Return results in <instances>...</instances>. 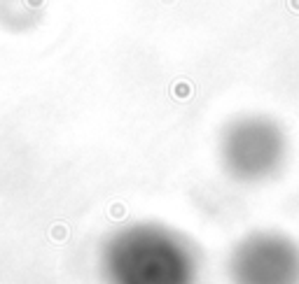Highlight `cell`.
<instances>
[{
	"label": "cell",
	"mask_w": 299,
	"mask_h": 284,
	"mask_svg": "<svg viewBox=\"0 0 299 284\" xmlns=\"http://www.w3.org/2000/svg\"><path fill=\"white\" fill-rule=\"evenodd\" d=\"M103 284H199L201 259L180 231L161 221H131L98 251Z\"/></svg>",
	"instance_id": "6da1fadb"
},
{
	"label": "cell",
	"mask_w": 299,
	"mask_h": 284,
	"mask_svg": "<svg viewBox=\"0 0 299 284\" xmlns=\"http://www.w3.org/2000/svg\"><path fill=\"white\" fill-rule=\"evenodd\" d=\"M217 159L229 180L238 184H266L281 175L290 159L288 133L266 115L236 117L222 128Z\"/></svg>",
	"instance_id": "7a4b0ae2"
},
{
	"label": "cell",
	"mask_w": 299,
	"mask_h": 284,
	"mask_svg": "<svg viewBox=\"0 0 299 284\" xmlns=\"http://www.w3.org/2000/svg\"><path fill=\"white\" fill-rule=\"evenodd\" d=\"M229 284H299V242L283 231L257 229L227 254Z\"/></svg>",
	"instance_id": "3957f363"
}]
</instances>
